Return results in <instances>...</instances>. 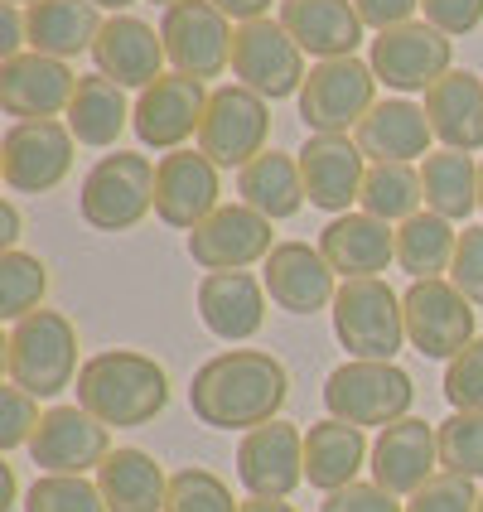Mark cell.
Instances as JSON below:
<instances>
[{
	"label": "cell",
	"mask_w": 483,
	"mask_h": 512,
	"mask_svg": "<svg viewBox=\"0 0 483 512\" xmlns=\"http://www.w3.org/2000/svg\"><path fill=\"white\" fill-rule=\"evenodd\" d=\"M290 372L266 348H228L208 358L189 382V411L213 430H256L281 421Z\"/></svg>",
	"instance_id": "1"
},
{
	"label": "cell",
	"mask_w": 483,
	"mask_h": 512,
	"mask_svg": "<svg viewBox=\"0 0 483 512\" xmlns=\"http://www.w3.org/2000/svg\"><path fill=\"white\" fill-rule=\"evenodd\" d=\"M78 406L112 430L150 426L170 406V372L136 348L92 353L78 372Z\"/></svg>",
	"instance_id": "2"
},
{
	"label": "cell",
	"mask_w": 483,
	"mask_h": 512,
	"mask_svg": "<svg viewBox=\"0 0 483 512\" xmlns=\"http://www.w3.org/2000/svg\"><path fill=\"white\" fill-rule=\"evenodd\" d=\"M78 329L58 310H34L5 334V377L29 397H58L78 382Z\"/></svg>",
	"instance_id": "3"
},
{
	"label": "cell",
	"mask_w": 483,
	"mask_h": 512,
	"mask_svg": "<svg viewBox=\"0 0 483 512\" xmlns=\"http://www.w3.org/2000/svg\"><path fill=\"white\" fill-rule=\"evenodd\" d=\"M334 334L348 348V358L363 363H392L406 348V305L382 276L343 281L334 295Z\"/></svg>",
	"instance_id": "4"
},
{
	"label": "cell",
	"mask_w": 483,
	"mask_h": 512,
	"mask_svg": "<svg viewBox=\"0 0 483 512\" xmlns=\"http://www.w3.org/2000/svg\"><path fill=\"white\" fill-rule=\"evenodd\" d=\"M411 401H416V382L397 363L348 358L324 377V406L334 421H348V426L387 430L411 416Z\"/></svg>",
	"instance_id": "5"
},
{
	"label": "cell",
	"mask_w": 483,
	"mask_h": 512,
	"mask_svg": "<svg viewBox=\"0 0 483 512\" xmlns=\"http://www.w3.org/2000/svg\"><path fill=\"white\" fill-rule=\"evenodd\" d=\"M150 208H155V165L131 150L102 155L78 189V213L97 232H131Z\"/></svg>",
	"instance_id": "6"
},
{
	"label": "cell",
	"mask_w": 483,
	"mask_h": 512,
	"mask_svg": "<svg viewBox=\"0 0 483 512\" xmlns=\"http://www.w3.org/2000/svg\"><path fill=\"white\" fill-rule=\"evenodd\" d=\"M377 107V73L363 58H324L300 87V121L310 136H348Z\"/></svg>",
	"instance_id": "7"
},
{
	"label": "cell",
	"mask_w": 483,
	"mask_h": 512,
	"mask_svg": "<svg viewBox=\"0 0 483 512\" xmlns=\"http://www.w3.org/2000/svg\"><path fill=\"white\" fill-rule=\"evenodd\" d=\"M266 136H271L266 97H256L252 87L242 83L213 87L199 126V150L218 170H247L256 155H266Z\"/></svg>",
	"instance_id": "8"
},
{
	"label": "cell",
	"mask_w": 483,
	"mask_h": 512,
	"mask_svg": "<svg viewBox=\"0 0 483 512\" xmlns=\"http://www.w3.org/2000/svg\"><path fill=\"white\" fill-rule=\"evenodd\" d=\"M232 78L242 87H252L256 97L281 102V97H300L305 87V49L290 39V29L281 20H247L232 34Z\"/></svg>",
	"instance_id": "9"
},
{
	"label": "cell",
	"mask_w": 483,
	"mask_h": 512,
	"mask_svg": "<svg viewBox=\"0 0 483 512\" xmlns=\"http://www.w3.org/2000/svg\"><path fill=\"white\" fill-rule=\"evenodd\" d=\"M73 131L68 121H15L0 141V179L10 194H49L73 170Z\"/></svg>",
	"instance_id": "10"
},
{
	"label": "cell",
	"mask_w": 483,
	"mask_h": 512,
	"mask_svg": "<svg viewBox=\"0 0 483 512\" xmlns=\"http://www.w3.org/2000/svg\"><path fill=\"white\" fill-rule=\"evenodd\" d=\"M450 58H455V39L440 34L430 20H411V25L382 29L372 39V73L377 83H387L392 92H430L450 73Z\"/></svg>",
	"instance_id": "11"
},
{
	"label": "cell",
	"mask_w": 483,
	"mask_h": 512,
	"mask_svg": "<svg viewBox=\"0 0 483 512\" xmlns=\"http://www.w3.org/2000/svg\"><path fill=\"white\" fill-rule=\"evenodd\" d=\"M232 34H237L232 20L213 0H179L160 20V39H165L174 73L199 78V83L232 68Z\"/></svg>",
	"instance_id": "12"
},
{
	"label": "cell",
	"mask_w": 483,
	"mask_h": 512,
	"mask_svg": "<svg viewBox=\"0 0 483 512\" xmlns=\"http://www.w3.org/2000/svg\"><path fill=\"white\" fill-rule=\"evenodd\" d=\"M406 339L421 358H459L474 343V305L445 281H411L406 295Z\"/></svg>",
	"instance_id": "13"
},
{
	"label": "cell",
	"mask_w": 483,
	"mask_h": 512,
	"mask_svg": "<svg viewBox=\"0 0 483 512\" xmlns=\"http://www.w3.org/2000/svg\"><path fill=\"white\" fill-rule=\"evenodd\" d=\"M112 455V426H102L83 406H49L29 440L39 474H92Z\"/></svg>",
	"instance_id": "14"
},
{
	"label": "cell",
	"mask_w": 483,
	"mask_h": 512,
	"mask_svg": "<svg viewBox=\"0 0 483 512\" xmlns=\"http://www.w3.org/2000/svg\"><path fill=\"white\" fill-rule=\"evenodd\" d=\"M208 87L199 78H184V73H165L136 97V116H131V131L141 136V145L150 150H184L189 136H199L203 112H208Z\"/></svg>",
	"instance_id": "15"
},
{
	"label": "cell",
	"mask_w": 483,
	"mask_h": 512,
	"mask_svg": "<svg viewBox=\"0 0 483 512\" xmlns=\"http://www.w3.org/2000/svg\"><path fill=\"white\" fill-rule=\"evenodd\" d=\"M223 184H218V165L203 150H170L155 165V218L165 228L194 232L203 218H213L223 203Z\"/></svg>",
	"instance_id": "16"
},
{
	"label": "cell",
	"mask_w": 483,
	"mask_h": 512,
	"mask_svg": "<svg viewBox=\"0 0 483 512\" xmlns=\"http://www.w3.org/2000/svg\"><path fill=\"white\" fill-rule=\"evenodd\" d=\"M271 252H276L271 218H261L247 203H223L213 218H203L199 228L189 232V256L203 271H247Z\"/></svg>",
	"instance_id": "17"
},
{
	"label": "cell",
	"mask_w": 483,
	"mask_h": 512,
	"mask_svg": "<svg viewBox=\"0 0 483 512\" xmlns=\"http://www.w3.org/2000/svg\"><path fill=\"white\" fill-rule=\"evenodd\" d=\"M237 479L252 498H290L305 484V435L290 421L247 430L237 445Z\"/></svg>",
	"instance_id": "18"
},
{
	"label": "cell",
	"mask_w": 483,
	"mask_h": 512,
	"mask_svg": "<svg viewBox=\"0 0 483 512\" xmlns=\"http://www.w3.org/2000/svg\"><path fill=\"white\" fill-rule=\"evenodd\" d=\"M372 484H382L397 498H416L421 488L440 474V435L430 421L406 416L397 426H387L372 440Z\"/></svg>",
	"instance_id": "19"
},
{
	"label": "cell",
	"mask_w": 483,
	"mask_h": 512,
	"mask_svg": "<svg viewBox=\"0 0 483 512\" xmlns=\"http://www.w3.org/2000/svg\"><path fill=\"white\" fill-rule=\"evenodd\" d=\"M261 281L285 314L334 310V295H339V271L310 242H276V252L261 261Z\"/></svg>",
	"instance_id": "20"
},
{
	"label": "cell",
	"mask_w": 483,
	"mask_h": 512,
	"mask_svg": "<svg viewBox=\"0 0 483 512\" xmlns=\"http://www.w3.org/2000/svg\"><path fill=\"white\" fill-rule=\"evenodd\" d=\"M300 160V179H305V199L324 213H348L358 194H363V179H368V155L358 150L353 136H310V141L295 150Z\"/></svg>",
	"instance_id": "21"
},
{
	"label": "cell",
	"mask_w": 483,
	"mask_h": 512,
	"mask_svg": "<svg viewBox=\"0 0 483 512\" xmlns=\"http://www.w3.org/2000/svg\"><path fill=\"white\" fill-rule=\"evenodd\" d=\"M78 92V73L49 54H20L0 63V107L15 121H44V116L68 112Z\"/></svg>",
	"instance_id": "22"
},
{
	"label": "cell",
	"mask_w": 483,
	"mask_h": 512,
	"mask_svg": "<svg viewBox=\"0 0 483 512\" xmlns=\"http://www.w3.org/2000/svg\"><path fill=\"white\" fill-rule=\"evenodd\" d=\"M203 329L223 343H247L266 324V281L252 271H208L194 290Z\"/></svg>",
	"instance_id": "23"
},
{
	"label": "cell",
	"mask_w": 483,
	"mask_h": 512,
	"mask_svg": "<svg viewBox=\"0 0 483 512\" xmlns=\"http://www.w3.org/2000/svg\"><path fill=\"white\" fill-rule=\"evenodd\" d=\"M92 63H97V73L102 78H112L121 87H150L155 78H165V39L155 34V29L136 20V15H112L102 34H97V44H92Z\"/></svg>",
	"instance_id": "24"
},
{
	"label": "cell",
	"mask_w": 483,
	"mask_h": 512,
	"mask_svg": "<svg viewBox=\"0 0 483 512\" xmlns=\"http://www.w3.org/2000/svg\"><path fill=\"white\" fill-rule=\"evenodd\" d=\"M314 247L343 281H363V276H382L397 261V232L372 213H339L334 223H324Z\"/></svg>",
	"instance_id": "25"
},
{
	"label": "cell",
	"mask_w": 483,
	"mask_h": 512,
	"mask_svg": "<svg viewBox=\"0 0 483 512\" xmlns=\"http://www.w3.org/2000/svg\"><path fill=\"white\" fill-rule=\"evenodd\" d=\"M290 39L314 58H353L363 44V15L353 0H281V15H276Z\"/></svg>",
	"instance_id": "26"
},
{
	"label": "cell",
	"mask_w": 483,
	"mask_h": 512,
	"mask_svg": "<svg viewBox=\"0 0 483 512\" xmlns=\"http://www.w3.org/2000/svg\"><path fill=\"white\" fill-rule=\"evenodd\" d=\"M430 121L426 107L406 102V97H382L353 131L358 150L368 155L372 165H411V160H426L430 155Z\"/></svg>",
	"instance_id": "27"
},
{
	"label": "cell",
	"mask_w": 483,
	"mask_h": 512,
	"mask_svg": "<svg viewBox=\"0 0 483 512\" xmlns=\"http://www.w3.org/2000/svg\"><path fill=\"white\" fill-rule=\"evenodd\" d=\"M102 15L92 0H34L25 10L29 29V54H49V58H78L92 54L97 34H102Z\"/></svg>",
	"instance_id": "28"
},
{
	"label": "cell",
	"mask_w": 483,
	"mask_h": 512,
	"mask_svg": "<svg viewBox=\"0 0 483 512\" xmlns=\"http://www.w3.org/2000/svg\"><path fill=\"white\" fill-rule=\"evenodd\" d=\"M372 459V445L363 426L348 421H319L305 430V484L319 493H339V488L358 484V469Z\"/></svg>",
	"instance_id": "29"
},
{
	"label": "cell",
	"mask_w": 483,
	"mask_h": 512,
	"mask_svg": "<svg viewBox=\"0 0 483 512\" xmlns=\"http://www.w3.org/2000/svg\"><path fill=\"white\" fill-rule=\"evenodd\" d=\"M426 121L445 150H483V78L450 68L426 92Z\"/></svg>",
	"instance_id": "30"
},
{
	"label": "cell",
	"mask_w": 483,
	"mask_h": 512,
	"mask_svg": "<svg viewBox=\"0 0 483 512\" xmlns=\"http://www.w3.org/2000/svg\"><path fill=\"white\" fill-rule=\"evenodd\" d=\"M97 488L107 498V512H165L170 498V474L160 459L145 450H112L107 464L97 469Z\"/></svg>",
	"instance_id": "31"
},
{
	"label": "cell",
	"mask_w": 483,
	"mask_h": 512,
	"mask_svg": "<svg viewBox=\"0 0 483 512\" xmlns=\"http://www.w3.org/2000/svg\"><path fill=\"white\" fill-rule=\"evenodd\" d=\"M68 131L78 145H92V150H112L121 141V131L131 126L136 107L126 102V87L102 78V73H87L78 78V92L68 102Z\"/></svg>",
	"instance_id": "32"
},
{
	"label": "cell",
	"mask_w": 483,
	"mask_h": 512,
	"mask_svg": "<svg viewBox=\"0 0 483 512\" xmlns=\"http://www.w3.org/2000/svg\"><path fill=\"white\" fill-rule=\"evenodd\" d=\"M237 194L247 208H256L261 218H295L300 203H305V179H300V160L281 155V150H266L256 155L247 170H237Z\"/></svg>",
	"instance_id": "33"
},
{
	"label": "cell",
	"mask_w": 483,
	"mask_h": 512,
	"mask_svg": "<svg viewBox=\"0 0 483 512\" xmlns=\"http://www.w3.org/2000/svg\"><path fill=\"white\" fill-rule=\"evenodd\" d=\"M459 232L450 218L421 208L416 218H406L397 228V266L411 281H440L450 276V261H455Z\"/></svg>",
	"instance_id": "34"
},
{
	"label": "cell",
	"mask_w": 483,
	"mask_h": 512,
	"mask_svg": "<svg viewBox=\"0 0 483 512\" xmlns=\"http://www.w3.org/2000/svg\"><path fill=\"white\" fill-rule=\"evenodd\" d=\"M421 184H426V208L464 223L479 208V165L464 150H430L421 160Z\"/></svg>",
	"instance_id": "35"
},
{
	"label": "cell",
	"mask_w": 483,
	"mask_h": 512,
	"mask_svg": "<svg viewBox=\"0 0 483 512\" xmlns=\"http://www.w3.org/2000/svg\"><path fill=\"white\" fill-rule=\"evenodd\" d=\"M363 213L382 218V223H406L421 213L426 203V184H421V170L416 165H368V179H363Z\"/></svg>",
	"instance_id": "36"
},
{
	"label": "cell",
	"mask_w": 483,
	"mask_h": 512,
	"mask_svg": "<svg viewBox=\"0 0 483 512\" xmlns=\"http://www.w3.org/2000/svg\"><path fill=\"white\" fill-rule=\"evenodd\" d=\"M44 290H49V266L29 252H0V314L15 324L25 314L44 310Z\"/></svg>",
	"instance_id": "37"
},
{
	"label": "cell",
	"mask_w": 483,
	"mask_h": 512,
	"mask_svg": "<svg viewBox=\"0 0 483 512\" xmlns=\"http://www.w3.org/2000/svg\"><path fill=\"white\" fill-rule=\"evenodd\" d=\"M440 435V469L459 479H483V411H455L435 426Z\"/></svg>",
	"instance_id": "38"
},
{
	"label": "cell",
	"mask_w": 483,
	"mask_h": 512,
	"mask_svg": "<svg viewBox=\"0 0 483 512\" xmlns=\"http://www.w3.org/2000/svg\"><path fill=\"white\" fill-rule=\"evenodd\" d=\"M25 512H107V498L87 474H39L25 488Z\"/></svg>",
	"instance_id": "39"
},
{
	"label": "cell",
	"mask_w": 483,
	"mask_h": 512,
	"mask_svg": "<svg viewBox=\"0 0 483 512\" xmlns=\"http://www.w3.org/2000/svg\"><path fill=\"white\" fill-rule=\"evenodd\" d=\"M165 512H242V503H232V488L213 474V469H179L170 474V498Z\"/></svg>",
	"instance_id": "40"
},
{
	"label": "cell",
	"mask_w": 483,
	"mask_h": 512,
	"mask_svg": "<svg viewBox=\"0 0 483 512\" xmlns=\"http://www.w3.org/2000/svg\"><path fill=\"white\" fill-rule=\"evenodd\" d=\"M445 401L455 411H483V339L445 363Z\"/></svg>",
	"instance_id": "41"
},
{
	"label": "cell",
	"mask_w": 483,
	"mask_h": 512,
	"mask_svg": "<svg viewBox=\"0 0 483 512\" xmlns=\"http://www.w3.org/2000/svg\"><path fill=\"white\" fill-rule=\"evenodd\" d=\"M44 421V411H39V397H29L25 387H5L0 392V450H20L34 440V430Z\"/></svg>",
	"instance_id": "42"
},
{
	"label": "cell",
	"mask_w": 483,
	"mask_h": 512,
	"mask_svg": "<svg viewBox=\"0 0 483 512\" xmlns=\"http://www.w3.org/2000/svg\"><path fill=\"white\" fill-rule=\"evenodd\" d=\"M406 512H479V488H474V479L440 469L416 498H406Z\"/></svg>",
	"instance_id": "43"
},
{
	"label": "cell",
	"mask_w": 483,
	"mask_h": 512,
	"mask_svg": "<svg viewBox=\"0 0 483 512\" xmlns=\"http://www.w3.org/2000/svg\"><path fill=\"white\" fill-rule=\"evenodd\" d=\"M450 285L469 305H483V223L459 232L455 261H450Z\"/></svg>",
	"instance_id": "44"
},
{
	"label": "cell",
	"mask_w": 483,
	"mask_h": 512,
	"mask_svg": "<svg viewBox=\"0 0 483 512\" xmlns=\"http://www.w3.org/2000/svg\"><path fill=\"white\" fill-rule=\"evenodd\" d=\"M319 512H406V503L382 484H348L339 493H324Z\"/></svg>",
	"instance_id": "45"
},
{
	"label": "cell",
	"mask_w": 483,
	"mask_h": 512,
	"mask_svg": "<svg viewBox=\"0 0 483 512\" xmlns=\"http://www.w3.org/2000/svg\"><path fill=\"white\" fill-rule=\"evenodd\" d=\"M421 10H426L430 25L440 34H450V39L474 34L483 25V0H421Z\"/></svg>",
	"instance_id": "46"
},
{
	"label": "cell",
	"mask_w": 483,
	"mask_h": 512,
	"mask_svg": "<svg viewBox=\"0 0 483 512\" xmlns=\"http://www.w3.org/2000/svg\"><path fill=\"white\" fill-rule=\"evenodd\" d=\"M358 5V15H363V25L368 29H397V25H411L416 20V10H421V0H353Z\"/></svg>",
	"instance_id": "47"
},
{
	"label": "cell",
	"mask_w": 483,
	"mask_h": 512,
	"mask_svg": "<svg viewBox=\"0 0 483 512\" xmlns=\"http://www.w3.org/2000/svg\"><path fill=\"white\" fill-rule=\"evenodd\" d=\"M0 15H5V39H0V63H10V58L25 54L29 44V29H25V5H0Z\"/></svg>",
	"instance_id": "48"
},
{
	"label": "cell",
	"mask_w": 483,
	"mask_h": 512,
	"mask_svg": "<svg viewBox=\"0 0 483 512\" xmlns=\"http://www.w3.org/2000/svg\"><path fill=\"white\" fill-rule=\"evenodd\" d=\"M228 20L237 25H247V20H266V10H271V0H213Z\"/></svg>",
	"instance_id": "49"
},
{
	"label": "cell",
	"mask_w": 483,
	"mask_h": 512,
	"mask_svg": "<svg viewBox=\"0 0 483 512\" xmlns=\"http://www.w3.org/2000/svg\"><path fill=\"white\" fill-rule=\"evenodd\" d=\"M15 242H20V208L5 199L0 203V247H5V252H15Z\"/></svg>",
	"instance_id": "50"
},
{
	"label": "cell",
	"mask_w": 483,
	"mask_h": 512,
	"mask_svg": "<svg viewBox=\"0 0 483 512\" xmlns=\"http://www.w3.org/2000/svg\"><path fill=\"white\" fill-rule=\"evenodd\" d=\"M242 512H295V508H290L285 498H247Z\"/></svg>",
	"instance_id": "51"
},
{
	"label": "cell",
	"mask_w": 483,
	"mask_h": 512,
	"mask_svg": "<svg viewBox=\"0 0 483 512\" xmlns=\"http://www.w3.org/2000/svg\"><path fill=\"white\" fill-rule=\"evenodd\" d=\"M15 503V469L10 464H0V512Z\"/></svg>",
	"instance_id": "52"
},
{
	"label": "cell",
	"mask_w": 483,
	"mask_h": 512,
	"mask_svg": "<svg viewBox=\"0 0 483 512\" xmlns=\"http://www.w3.org/2000/svg\"><path fill=\"white\" fill-rule=\"evenodd\" d=\"M92 5H97V10H116V15H121V10H126V5H136V0H92Z\"/></svg>",
	"instance_id": "53"
},
{
	"label": "cell",
	"mask_w": 483,
	"mask_h": 512,
	"mask_svg": "<svg viewBox=\"0 0 483 512\" xmlns=\"http://www.w3.org/2000/svg\"><path fill=\"white\" fill-rule=\"evenodd\" d=\"M479 213H483V160H479Z\"/></svg>",
	"instance_id": "54"
},
{
	"label": "cell",
	"mask_w": 483,
	"mask_h": 512,
	"mask_svg": "<svg viewBox=\"0 0 483 512\" xmlns=\"http://www.w3.org/2000/svg\"><path fill=\"white\" fill-rule=\"evenodd\" d=\"M5 5H25V10H29V5H34V0H5Z\"/></svg>",
	"instance_id": "55"
},
{
	"label": "cell",
	"mask_w": 483,
	"mask_h": 512,
	"mask_svg": "<svg viewBox=\"0 0 483 512\" xmlns=\"http://www.w3.org/2000/svg\"><path fill=\"white\" fill-rule=\"evenodd\" d=\"M160 5H165V10H170V5H179V0H160Z\"/></svg>",
	"instance_id": "56"
},
{
	"label": "cell",
	"mask_w": 483,
	"mask_h": 512,
	"mask_svg": "<svg viewBox=\"0 0 483 512\" xmlns=\"http://www.w3.org/2000/svg\"><path fill=\"white\" fill-rule=\"evenodd\" d=\"M479 512H483V488H479Z\"/></svg>",
	"instance_id": "57"
}]
</instances>
